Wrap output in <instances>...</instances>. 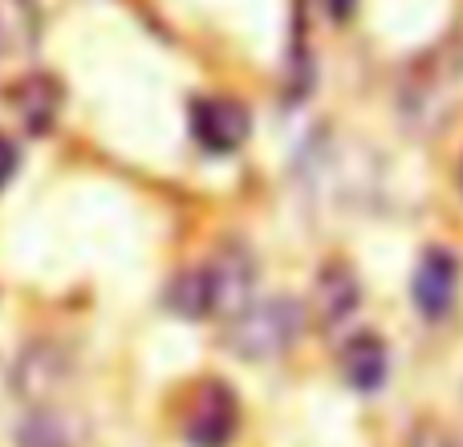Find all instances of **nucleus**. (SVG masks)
I'll return each mask as SVG.
<instances>
[{
	"label": "nucleus",
	"mask_w": 463,
	"mask_h": 447,
	"mask_svg": "<svg viewBox=\"0 0 463 447\" xmlns=\"http://www.w3.org/2000/svg\"><path fill=\"white\" fill-rule=\"evenodd\" d=\"M305 309L293 297H264L252 301L244 313L228 321V350L244 362H269L280 358L288 346L301 338Z\"/></svg>",
	"instance_id": "nucleus-1"
},
{
	"label": "nucleus",
	"mask_w": 463,
	"mask_h": 447,
	"mask_svg": "<svg viewBox=\"0 0 463 447\" xmlns=\"http://www.w3.org/2000/svg\"><path fill=\"white\" fill-rule=\"evenodd\" d=\"M192 135L203 151L212 155H232L248 143L252 135V119L248 106L236 98H195L192 102Z\"/></svg>",
	"instance_id": "nucleus-2"
},
{
	"label": "nucleus",
	"mask_w": 463,
	"mask_h": 447,
	"mask_svg": "<svg viewBox=\"0 0 463 447\" xmlns=\"http://www.w3.org/2000/svg\"><path fill=\"white\" fill-rule=\"evenodd\" d=\"M208 272V293H212V318H236L252 305L256 289V264L240 244H228L203 264Z\"/></svg>",
	"instance_id": "nucleus-3"
},
{
	"label": "nucleus",
	"mask_w": 463,
	"mask_h": 447,
	"mask_svg": "<svg viewBox=\"0 0 463 447\" xmlns=\"http://www.w3.org/2000/svg\"><path fill=\"white\" fill-rule=\"evenodd\" d=\"M240 427V403L224 383H203L187 411V443L192 447H228Z\"/></svg>",
	"instance_id": "nucleus-4"
},
{
	"label": "nucleus",
	"mask_w": 463,
	"mask_h": 447,
	"mask_svg": "<svg viewBox=\"0 0 463 447\" xmlns=\"http://www.w3.org/2000/svg\"><path fill=\"white\" fill-rule=\"evenodd\" d=\"M65 378H70V354L57 342H33L13 366V391L24 403H45L49 395L61 391Z\"/></svg>",
	"instance_id": "nucleus-5"
},
{
	"label": "nucleus",
	"mask_w": 463,
	"mask_h": 447,
	"mask_svg": "<svg viewBox=\"0 0 463 447\" xmlns=\"http://www.w3.org/2000/svg\"><path fill=\"white\" fill-rule=\"evenodd\" d=\"M411 297H415V309L423 318H443V313L456 305L459 297V261L448 248H431V252L419 261L415 281H411Z\"/></svg>",
	"instance_id": "nucleus-6"
},
{
	"label": "nucleus",
	"mask_w": 463,
	"mask_h": 447,
	"mask_svg": "<svg viewBox=\"0 0 463 447\" xmlns=\"http://www.w3.org/2000/svg\"><path fill=\"white\" fill-rule=\"evenodd\" d=\"M358 305H362L358 272H354L345 261L321 264L317 281H313V318H317V326H326V329L342 326Z\"/></svg>",
	"instance_id": "nucleus-7"
},
{
	"label": "nucleus",
	"mask_w": 463,
	"mask_h": 447,
	"mask_svg": "<svg viewBox=\"0 0 463 447\" xmlns=\"http://www.w3.org/2000/svg\"><path fill=\"white\" fill-rule=\"evenodd\" d=\"M8 98H13V106H16V114H21L29 135H49L57 114H61L65 90H61V81L49 78V73H29V78L16 81Z\"/></svg>",
	"instance_id": "nucleus-8"
},
{
	"label": "nucleus",
	"mask_w": 463,
	"mask_h": 447,
	"mask_svg": "<svg viewBox=\"0 0 463 447\" xmlns=\"http://www.w3.org/2000/svg\"><path fill=\"white\" fill-rule=\"evenodd\" d=\"M386 370H391V354H386V342L378 334H354L342 346V378L354 391H378L386 383Z\"/></svg>",
	"instance_id": "nucleus-9"
},
{
	"label": "nucleus",
	"mask_w": 463,
	"mask_h": 447,
	"mask_svg": "<svg viewBox=\"0 0 463 447\" xmlns=\"http://www.w3.org/2000/svg\"><path fill=\"white\" fill-rule=\"evenodd\" d=\"M78 443L81 435L73 427V419L53 407H37L24 419L21 435H16V447H78Z\"/></svg>",
	"instance_id": "nucleus-10"
},
{
	"label": "nucleus",
	"mask_w": 463,
	"mask_h": 447,
	"mask_svg": "<svg viewBox=\"0 0 463 447\" xmlns=\"http://www.w3.org/2000/svg\"><path fill=\"white\" fill-rule=\"evenodd\" d=\"M167 305L179 318H212V293H208V272L203 269H187L175 277L167 293Z\"/></svg>",
	"instance_id": "nucleus-11"
},
{
	"label": "nucleus",
	"mask_w": 463,
	"mask_h": 447,
	"mask_svg": "<svg viewBox=\"0 0 463 447\" xmlns=\"http://www.w3.org/2000/svg\"><path fill=\"white\" fill-rule=\"evenodd\" d=\"M16 167H21V155H16V143L8 135H0V192L8 187V179L16 176Z\"/></svg>",
	"instance_id": "nucleus-12"
},
{
	"label": "nucleus",
	"mask_w": 463,
	"mask_h": 447,
	"mask_svg": "<svg viewBox=\"0 0 463 447\" xmlns=\"http://www.w3.org/2000/svg\"><path fill=\"white\" fill-rule=\"evenodd\" d=\"M354 5H358V0H329V13H334V21H345V16L354 13Z\"/></svg>",
	"instance_id": "nucleus-13"
},
{
	"label": "nucleus",
	"mask_w": 463,
	"mask_h": 447,
	"mask_svg": "<svg viewBox=\"0 0 463 447\" xmlns=\"http://www.w3.org/2000/svg\"><path fill=\"white\" fill-rule=\"evenodd\" d=\"M459 187H463V167H459Z\"/></svg>",
	"instance_id": "nucleus-14"
},
{
	"label": "nucleus",
	"mask_w": 463,
	"mask_h": 447,
	"mask_svg": "<svg viewBox=\"0 0 463 447\" xmlns=\"http://www.w3.org/2000/svg\"><path fill=\"white\" fill-rule=\"evenodd\" d=\"M0 49H5V41H0Z\"/></svg>",
	"instance_id": "nucleus-15"
}]
</instances>
